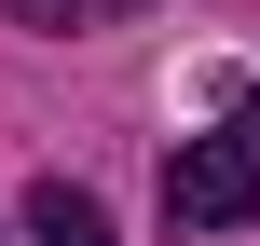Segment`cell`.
<instances>
[{
  "label": "cell",
  "instance_id": "obj_1",
  "mask_svg": "<svg viewBox=\"0 0 260 246\" xmlns=\"http://www.w3.org/2000/svg\"><path fill=\"white\" fill-rule=\"evenodd\" d=\"M165 219H178V233H247L260 219V96H233V110L165 164Z\"/></svg>",
  "mask_w": 260,
  "mask_h": 246
},
{
  "label": "cell",
  "instance_id": "obj_2",
  "mask_svg": "<svg viewBox=\"0 0 260 246\" xmlns=\"http://www.w3.org/2000/svg\"><path fill=\"white\" fill-rule=\"evenodd\" d=\"M27 233H41V246H110V205L69 192V178H41V192H27Z\"/></svg>",
  "mask_w": 260,
  "mask_h": 246
},
{
  "label": "cell",
  "instance_id": "obj_3",
  "mask_svg": "<svg viewBox=\"0 0 260 246\" xmlns=\"http://www.w3.org/2000/svg\"><path fill=\"white\" fill-rule=\"evenodd\" d=\"M0 14H27V27H96V14H137V0H0Z\"/></svg>",
  "mask_w": 260,
  "mask_h": 246
}]
</instances>
